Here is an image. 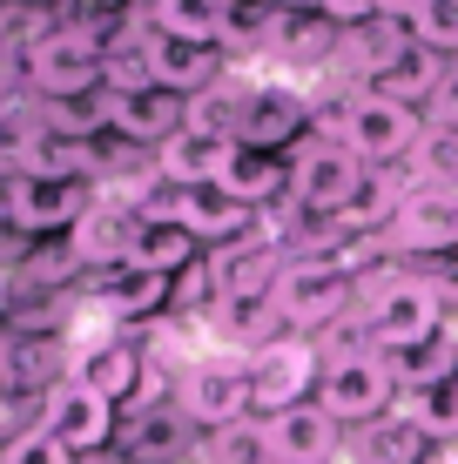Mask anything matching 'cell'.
<instances>
[{
    "instance_id": "cell-1",
    "label": "cell",
    "mask_w": 458,
    "mask_h": 464,
    "mask_svg": "<svg viewBox=\"0 0 458 464\" xmlns=\"http://www.w3.org/2000/svg\"><path fill=\"white\" fill-rule=\"evenodd\" d=\"M445 330V296L418 276V269H398L391 263L385 276H357V337L385 357L412 350L424 337Z\"/></svg>"
},
{
    "instance_id": "cell-2",
    "label": "cell",
    "mask_w": 458,
    "mask_h": 464,
    "mask_svg": "<svg viewBox=\"0 0 458 464\" xmlns=\"http://www.w3.org/2000/svg\"><path fill=\"white\" fill-rule=\"evenodd\" d=\"M317 121H324V135L344 141L365 169H404L418 155V141H424V115L418 108L391 102V94H377V88H351Z\"/></svg>"
},
{
    "instance_id": "cell-3",
    "label": "cell",
    "mask_w": 458,
    "mask_h": 464,
    "mask_svg": "<svg viewBox=\"0 0 458 464\" xmlns=\"http://www.w3.org/2000/svg\"><path fill=\"white\" fill-rule=\"evenodd\" d=\"M277 316L290 337H330L337 324L357 316V269L337 256H290L277 276Z\"/></svg>"
},
{
    "instance_id": "cell-4",
    "label": "cell",
    "mask_w": 458,
    "mask_h": 464,
    "mask_svg": "<svg viewBox=\"0 0 458 464\" xmlns=\"http://www.w3.org/2000/svg\"><path fill=\"white\" fill-rule=\"evenodd\" d=\"M398 371H391L385 350H371L365 337L344 343V350H324V377H317V404L337 418L344 430H365L377 418L398 411Z\"/></svg>"
},
{
    "instance_id": "cell-5",
    "label": "cell",
    "mask_w": 458,
    "mask_h": 464,
    "mask_svg": "<svg viewBox=\"0 0 458 464\" xmlns=\"http://www.w3.org/2000/svg\"><path fill=\"white\" fill-rule=\"evenodd\" d=\"M365 182H371V169L357 162L344 141L310 135L304 149L290 155V202H283V209H297L304 222H337V216H351L357 202H365Z\"/></svg>"
},
{
    "instance_id": "cell-6",
    "label": "cell",
    "mask_w": 458,
    "mask_h": 464,
    "mask_svg": "<svg viewBox=\"0 0 458 464\" xmlns=\"http://www.w3.org/2000/svg\"><path fill=\"white\" fill-rule=\"evenodd\" d=\"M176 404L189 411V424H196L202 438L257 418V404H249V357H243V350H216V343L196 350V357H182Z\"/></svg>"
},
{
    "instance_id": "cell-7",
    "label": "cell",
    "mask_w": 458,
    "mask_h": 464,
    "mask_svg": "<svg viewBox=\"0 0 458 464\" xmlns=\"http://www.w3.org/2000/svg\"><path fill=\"white\" fill-rule=\"evenodd\" d=\"M310 121H317V102L297 82H277V74L243 82V115H236V141H243V149L290 155V149L310 141Z\"/></svg>"
},
{
    "instance_id": "cell-8",
    "label": "cell",
    "mask_w": 458,
    "mask_h": 464,
    "mask_svg": "<svg viewBox=\"0 0 458 464\" xmlns=\"http://www.w3.org/2000/svg\"><path fill=\"white\" fill-rule=\"evenodd\" d=\"M74 383L94 397H108L115 411H129L141 397V383H149V343L135 337V330H74Z\"/></svg>"
},
{
    "instance_id": "cell-9",
    "label": "cell",
    "mask_w": 458,
    "mask_h": 464,
    "mask_svg": "<svg viewBox=\"0 0 458 464\" xmlns=\"http://www.w3.org/2000/svg\"><path fill=\"white\" fill-rule=\"evenodd\" d=\"M317 377H324V350L310 337H277L270 350L249 357V404L257 418H277V411H297L317 397Z\"/></svg>"
},
{
    "instance_id": "cell-10",
    "label": "cell",
    "mask_w": 458,
    "mask_h": 464,
    "mask_svg": "<svg viewBox=\"0 0 458 464\" xmlns=\"http://www.w3.org/2000/svg\"><path fill=\"white\" fill-rule=\"evenodd\" d=\"M391 243V256H404V263H432V256H452L458 249V188H412V196L398 202V216L377 229Z\"/></svg>"
},
{
    "instance_id": "cell-11",
    "label": "cell",
    "mask_w": 458,
    "mask_h": 464,
    "mask_svg": "<svg viewBox=\"0 0 458 464\" xmlns=\"http://www.w3.org/2000/svg\"><path fill=\"white\" fill-rule=\"evenodd\" d=\"M122 451L135 464H196L202 458V430L189 424V411L169 397V404H141V411H122Z\"/></svg>"
},
{
    "instance_id": "cell-12",
    "label": "cell",
    "mask_w": 458,
    "mask_h": 464,
    "mask_svg": "<svg viewBox=\"0 0 458 464\" xmlns=\"http://www.w3.org/2000/svg\"><path fill=\"white\" fill-rule=\"evenodd\" d=\"M74 371V343L68 337H34V330H0V391H27L47 397L61 391Z\"/></svg>"
},
{
    "instance_id": "cell-13",
    "label": "cell",
    "mask_w": 458,
    "mask_h": 464,
    "mask_svg": "<svg viewBox=\"0 0 458 464\" xmlns=\"http://www.w3.org/2000/svg\"><path fill=\"white\" fill-rule=\"evenodd\" d=\"M47 438H54V444H68L74 458L108 451V444L122 438V411L108 404V397H94V391H82V383L68 377L54 397H47Z\"/></svg>"
},
{
    "instance_id": "cell-14",
    "label": "cell",
    "mask_w": 458,
    "mask_h": 464,
    "mask_svg": "<svg viewBox=\"0 0 458 464\" xmlns=\"http://www.w3.org/2000/svg\"><path fill=\"white\" fill-rule=\"evenodd\" d=\"M189 128V94L176 88H135V94H108V135L135 141V149H162Z\"/></svg>"
},
{
    "instance_id": "cell-15",
    "label": "cell",
    "mask_w": 458,
    "mask_h": 464,
    "mask_svg": "<svg viewBox=\"0 0 458 464\" xmlns=\"http://www.w3.org/2000/svg\"><path fill=\"white\" fill-rule=\"evenodd\" d=\"M263 430H270V458L277 464H344V430L330 411L310 397V404L297 411H277V418H263Z\"/></svg>"
},
{
    "instance_id": "cell-16",
    "label": "cell",
    "mask_w": 458,
    "mask_h": 464,
    "mask_svg": "<svg viewBox=\"0 0 458 464\" xmlns=\"http://www.w3.org/2000/svg\"><path fill=\"white\" fill-rule=\"evenodd\" d=\"M135 236H141V209L122 196H94V209L74 222V256H82L88 276H102V269H122L135 256Z\"/></svg>"
},
{
    "instance_id": "cell-17",
    "label": "cell",
    "mask_w": 458,
    "mask_h": 464,
    "mask_svg": "<svg viewBox=\"0 0 458 464\" xmlns=\"http://www.w3.org/2000/svg\"><path fill=\"white\" fill-rule=\"evenodd\" d=\"M149 27V21H141ZM141 47H149V74L155 88H176V94H202L216 82H229V47H202V41H176V34H141Z\"/></svg>"
},
{
    "instance_id": "cell-18",
    "label": "cell",
    "mask_w": 458,
    "mask_h": 464,
    "mask_svg": "<svg viewBox=\"0 0 458 464\" xmlns=\"http://www.w3.org/2000/svg\"><path fill=\"white\" fill-rule=\"evenodd\" d=\"M94 196H102L94 182H41V175H27L14 229H21L27 243H41V236H74V222L94 209Z\"/></svg>"
},
{
    "instance_id": "cell-19",
    "label": "cell",
    "mask_w": 458,
    "mask_h": 464,
    "mask_svg": "<svg viewBox=\"0 0 458 464\" xmlns=\"http://www.w3.org/2000/svg\"><path fill=\"white\" fill-rule=\"evenodd\" d=\"M141 21H149L155 34L202 41V47H236V34H243V7H236V0H149Z\"/></svg>"
},
{
    "instance_id": "cell-20",
    "label": "cell",
    "mask_w": 458,
    "mask_h": 464,
    "mask_svg": "<svg viewBox=\"0 0 458 464\" xmlns=\"http://www.w3.org/2000/svg\"><path fill=\"white\" fill-rule=\"evenodd\" d=\"M229 155H236V141L202 135V128H182L176 141H162V149H155V175H162L169 188H210V182H223Z\"/></svg>"
},
{
    "instance_id": "cell-21",
    "label": "cell",
    "mask_w": 458,
    "mask_h": 464,
    "mask_svg": "<svg viewBox=\"0 0 458 464\" xmlns=\"http://www.w3.org/2000/svg\"><path fill=\"white\" fill-rule=\"evenodd\" d=\"M216 188H229L236 202L270 216L277 202H290V155H263V149H243V141H236V155H229V169H223Z\"/></svg>"
},
{
    "instance_id": "cell-22",
    "label": "cell",
    "mask_w": 458,
    "mask_h": 464,
    "mask_svg": "<svg viewBox=\"0 0 458 464\" xmlns=\"http://www.w3.org/2000/svg\"><path fill=\"white\" fill-rule=\"evenodd\" d=\"M424 458H432V438L404 411H391V418H377V424L344 438V464H424Z\"/></svg>"
},
{
    "instance_id": "cell-23",
    "label": "cell",
    "mask_w": 458,
    "mask_h": 464,
    "mask_svg": "<svg viewBox=\"0 0 458 464\" xmlns=\"http://www.w3.org/2000/svg\"><path fill=\"white\" fill-rule=\"evenodd\" d=\"M202 256H210V249H202L182 222H141L129 263H135V269H155V276H182V269H196Z\"/></svg>"
},
{
    "instance_id": "cell-24",
    "label": "cell",
    "mask_w": 458,
    "mask_h": 464,
    "mask_svg": "<svg viewBox=\"0 0 458 464\" xmlns=\"http://www.w3.org/2000/svg\"><path fill=\"white\" fill-rule=\"evenodd\" d=\"M391 371H398V391H404V397H418V391H432V383H445V377L458 371V330L445 324L438 337L398 350V357H391Z\"/></svg>"
},
{
    "instance_id": "cell-25",
    "label": "cell",
    "mask_w": 458,
    "mask_h": 464,
    "mask_svg": "<svg viewBox=\"0 0 458 464\" xmlns=\"http://www.w3.org/2000/svg\"><path fill=\"white\" fill-rule=\"evenodd\" d=\"M404 27H412V47H418V54L458 61V0H412Z\"/></svg>"
},
{
    "instance_id": "cell-26",
    "label": "cell",
    "mask_w": 458,
    "mask_h": 464,
    "mask_svg": "<svg viewBox=\"0 0 458 464\" xmlns=\"http://www.w3.org/2000/svg\"><path fill=\"white\" fill-rule=\"evenodd\" d=\"M398 411H404V418H418V430L432 444H452L458 438V371L445 383H432V391H418V397H398Z\"/></svg>"
},
{
    "instance_id": "cell-27",
    "label": "cell",
    "mask_w": 458,
    "mask_h": 464,
    "mask_svg": "<svg viewBox=\"0 0 458 464\" xmlns=\"http://www.w3.org/2000/svg\"><path fill=\"white\" fill-rule=\"evenodd\" d=\"M196 464H270V430H263V418H243V424H229V430H210Z\"/></svg>"
},
{
    "instance_id": "cell-28",
    "label": "cell",
    "mask_w": 458,
    "mask_h": 464,
    "mask_svg": "<svg viewBox=\"0 0 458 464\" xmlns=\"http://www.w3.org/2000/svg\"><path fill=\"white\" fill-rule=\"evenodd\" d=\"M412 175L424 188H458V128H432L424 121V141L412 155Z\"/></svg>"
},
{
    "instance_id": "cell-29",
    "label": "cell",
    "mask_w": 458,
    "mask_h": 464,
    "mask_svg": "<svg viewBox=\"0 0 458 464\" xmlns=\"http://www.w3.org/2000/svg\"><path fill=\"white\" fill-rule=\"evenodd\" d=\"M0 464H74V451H68V444H54V438H47V424H41V430H27V438H14L7 451H0Z\"/></svg>"
},
{
    "instance_id": "cell-30",
    "label": "cell",
    "mask_w": 458,
    "mask_h": 464,
    "mask_svg": "<svg viewBox=\"0 0 458 464\" xmlns=\"http://www.w3.org/2000/svg\"><path fill=\"white\" fill-rule=\"evenodd\" d=\"M21 196H27L21 155H0V229H14V216H21Z\"/></svg>"
},
{
    "instance_id": "cell-31",
    "label": "cell",
    "mask_w": 458,
    "mask_h": 464,
    "mask_svg": "<svg viewBox=\"0 0 458 464\" xmlns=\"http://www.w3.org/2000/svg\"><path fill=\"white\" fill-rule=\"evenodd\" d=\"M310 14H324L330 27H365L385 14V0H310Z\"/></svg>"
},
{
    "instance_id": "cell-32",
    "label": "cell",
    "mask_w": 458,
    "mask_h": 464,
    "mask_svg": "<svg viewBox=\"0 0 458 464\" xmlns=\"http://www.w3.org/2000/svg\"><path fill=\"white\" fill-rule=\"evenodd\" d=\"M424 121L432 128H458V61L445 74H438V88H432V108H424Z\"/></svg>"
},
{
    "instance_id": "cell-33",
    "label": "cell",
    "mask_w": 458,
    "mask_h": 464,
    "mask_svg": "<svg viewBox=\"0 0 458 464\" xmlns=\"http://www.w3.org/2000/svg\"><path fill=\"white\" fill-rule=\"evenodd\" d=\"M74 464H135L122 444H108V451H88V458H74Z\"/></svg>"
},
{
    "instance_id": "cell-34",
    "label": "cell",
    "mask_w": 458,
    "mask_h": 464,
    "mask_svg": "<svg viewBox=\"0 0 458 464\" xmlns=\"http://www.w3.org/2000/svg\"><path fill=\"white\" fill-rule=\"evenodd\" d=\"M7 7H34V14H54L61 0H7Z\"/></svg>"
},
{
    "instance_id": "cell-35",
    "label": "cell",
    "mask_w": 458,
    "mask_h": 464,
    "mask_svg": "<svg viewBox=\"0 0 458 464\" xmlns=\"http://www.w3.org/2000/svg\"><path fill=\"white\" fill-rule=\"evenodd\" d=\"M82 7H94V14H122L129 0H82Z\"/></svg>"
},
{
    "instance_id": "cell-36",
    "label": "cell",
    "mask_w": 458,
    "mask_h": 464,
    "mask_svg": "<svg viewBox=\"0 0 458 464\" xmlns=\"http://www.w3.org/2000/svg\"><path fill=\"white\" fill-rule=\"evenodd\" d=\"M236 7H257V0H236Z\"/></svg>"
},
{
    "instance_id": "cell-37",
    "label": "cell",
    "mask_w": 458,
    "mask_h": 464,
    "mask_svg": "<svg viewBox=\"0 0 458 464\" xmlns=\"http://www.w3.org/2000/svg\"><path fill=\"white\" fill-rule=\"evenodd\" d=\"M0 451H7V444H0Z\"/></svg>"
},
{
    "instance_id": "cell-38",
    "label": "cell",
    "mask_w": 458,
    "mask_h": 464,
    "mask_svg": "<svg viewBox=\"0 0 458 464\" xmlns=\"http://www.w3.org/2000/svg\"><path fill=\"white\" fill-rule=\"evenodd\" d=\"M270 464H277V458H270Z\"/></svg>"
},
{
    "instance_id": "cell-39",
    "label": "cell",
    "mask_w": 458,
    "mask_h": 464,
    "mask_svg": "<svg viewBox=\"0 0 458 464\" xmlns=\"http://www.w3.org/2000/svg\"><path fill=\"white\" fill-rule=\"evenodd\" d=\"M452 256H458V249H452Z\"/></svg>"
}]
</instances>
